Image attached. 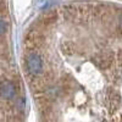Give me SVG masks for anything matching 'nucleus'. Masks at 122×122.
Listing matches in <instances>:
<instances>
[{
	"label": "nucleus",
	"instance_id": "1",
	"mask_svg": "<svg viewBox=\"0 0 122 122\" xmlns=\"http://www.w3.org/2000/svg\"><path fill=\"white\" fill-rule=\"evenodd\" d=\"M26 65L28 72L33 76H39L43 72V60L37 53H29L26 56Z\"/></svg>",
	"mask_w": 122,
	"mask_h": 122
},
{
	"label": "nucleus",
	"instance_id": "2",
	"mask_svg": "<svg viewBox=\"0 0 122 122\" xmlns=\"http://www.w3.org/2000/svg\"><path fill=\"white\" fill-rule=\"evenodd\" d=\"M15 93H16L15 86H14L11 82H7V81H5V82L0 83V95H1L3 98H5V99H11V98H14Z\"/></svg>",
	"mask_w": 122,
	"mask_h": 122
},
{
	"label": "nucleus",
	"instance_id": "3",
	"mask_svg": "<svg viewBox=\"0 0 122 122\" xmlns=\"http://www.w3.org/2000/svg\"><path fill=\"white\" fill-rule=\"evenodd\" d=\"M6 30V22L0 18V34H4Z\"/></svg>",
	"mask_w": 122,
	"mask_h": 122
},
{
	"label": "nucleus",
	"instance_id": "4",
	"mask_svg": "<svg viewBox=\"0 0 122 122\" xmlns=\"http://www.w3.org/2000/svg\"><path fill=\"white\" fill-rule=\"evenodd\" d=\"M120 22H121V26H122V16L120 17Z\"/></svg>",
	"mask_w": 122,
	"mask_h": 122
}]
</instances>
